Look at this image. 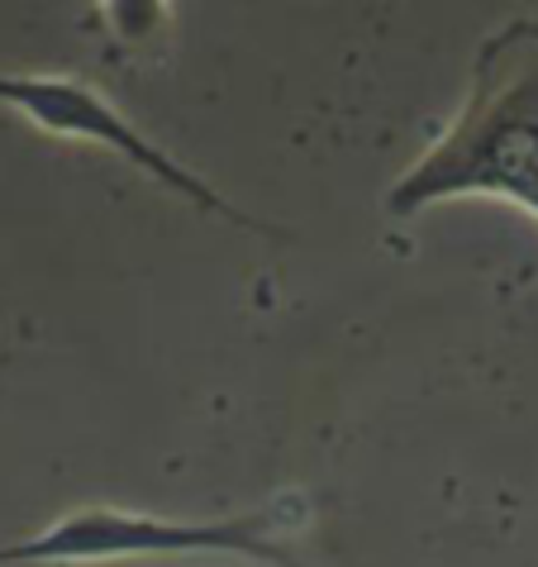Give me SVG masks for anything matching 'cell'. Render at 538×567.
I'll list each match as a JSON object with an SVG mask.
<instances>
[{
  "label": "cell",
  "mask_w": 538,
  "mask_h": 567,
  "mask_svg": "<svg viewBox=\"0 0 538 567\" xmlns=\"http://www.w3.org/2000/svg\"><path fill=\"white\" fill-rule=\"evenodd\" d=\"M0 105L14 110V115L29 120L43 134L82 138V144L110 148L115 157H124V163H134L138 172H148L153 182H163L167 192L192 200V206L205 210V215H219V219H234V225H244V229H258V219L244 215L229 196H219L210 182L196 177L186 163H177L167 148H157L120 105H110L96 86L82 82V76L0 72Z\"/></svg>",
  "instance_id": "3"
},
{
  "label": "cell",
  "mask_w": 538,
  "mask_h": 567,
  "mask_svg": "<svg viewBox=\"0 0 538 567\" xmlns=\"http://www.w3.org/2000/svg\"><path fill=\"white\" fill-rule=\"evenodd\" d=\"M306 515L310 506H300V496H281L272 506L229 519H172L124 506H76L29 539L0 544V567H86L163 554H239L267 567H296L287 539L306 525Z\"/></svg>",
  "instance_id": "2"
},
{
  "label": "cell",
  "mask_w": 538,
  "mask_h": 567,
  "mask_svg": "<svg viewBox=\"0 0 538 567\" xmlns=\"http://www.w3.org/2000/svg\"><path fill=\"white\" fill-rule=\"evenodd\" d=\"M443 200H500L538 219V14L482 39L457 115L386 186L382 206L410 219Z\"/></svg>",
  "instance_id": "1"
}]
</instances>
